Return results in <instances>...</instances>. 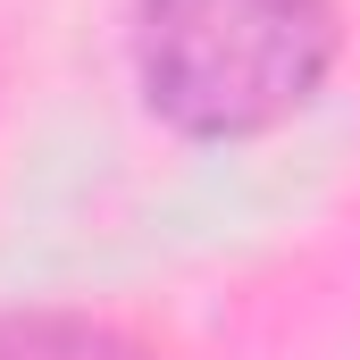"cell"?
Listing matches in <instances>:
<instances>
[{
    "mask_svg": "<svg viewBox=\"0 0 360 360\" xmlns=\"http://www.w3.org/2000/svg\"><path fill=\"white\" fill-rule=\"evenodd\" d=\"M0 360H143V352L92 319H0Z\"/></svg>",
    "mask_w": 360,
    "mask_h": 360,
    "instance_id": "2",
    "label": "cell"
},
{
    "mask_svg": "<svg viewBox=\"0 0 360 360\" xmlns=\"http://www.w3.org/2000/svg\"><path fill=\"white\" fill-rule=\"evenodd\" d=\"M335 59V0H134L143 101L201 134H269Z\"/></svg>",
    "mask_w": 360,
    "mask_h": 360,
    "instance_id": "1",
    "label": "cell"
}]
</instances>
